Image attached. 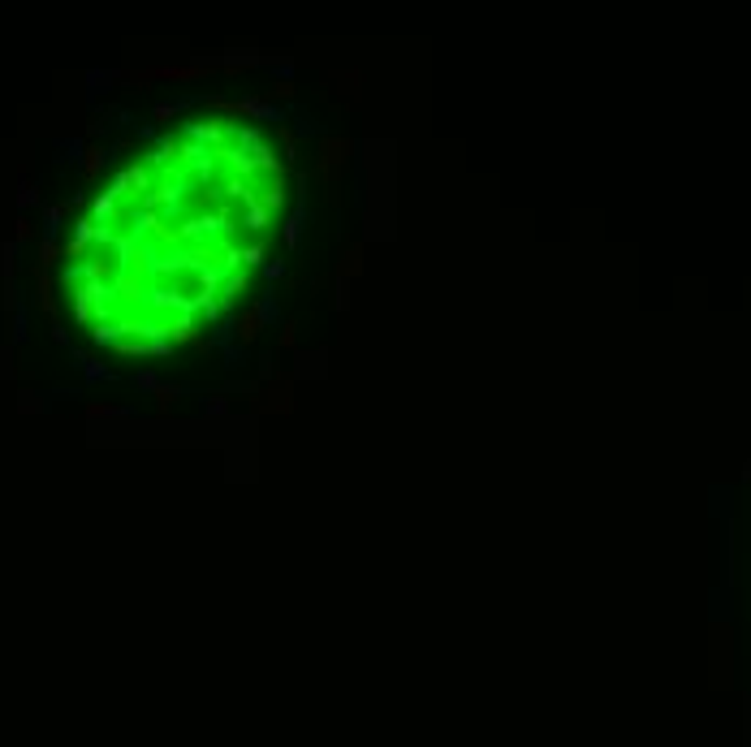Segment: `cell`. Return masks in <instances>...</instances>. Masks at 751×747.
<instances>
[{
  "label": "cell",
  "mask_w": 751,
  "mask_h": 747,
  "mask_svg": "<svg viewBox=\"0 0 751 747\" xmlns=\"http://www.w3.org/2000/svg\"><path fill=\"white\" fill-rule=\"evenodd\" d=\"M264 225H268V208L255 203V208L246 212V229H264Z\"/></svg>",
  "instance_id": "1"
}]
</instances>
